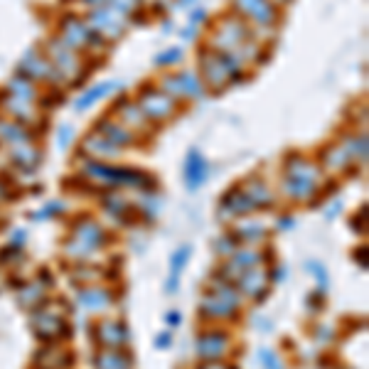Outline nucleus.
Segmentation results:
<instances>
[{
  "label": "nucleus",
  "instance_id": "0eeeda50",
  "mask_svg": "<svg viewBox=\"0 0 369 369\" xmlns=\"http://www.w3.org/2000/svg\"><path fill=\"white\" fill-rule=\"evenodd\" d=\"M232 3L237 8V13L254 20L259 28H271L278 20V10L271 0H232Z\"/></svg>",
  "mask_w": 369,
  "mask_h": 369
},
{
  "label": "nucleus",
  "instance_id": "f3484780",
  "mask_svg": "<svg viewBox=\"0 0 369 369\" xmlns=\"http://www.w3.org/2000/svg\"><path fill=\"white\" fill-rule=\"evenodd\" d=\"M342 150L350 155V160H360L362 165L367 163V136H345L340 140Z\"/></svg>",
  "mask_w": 369,
  "mask_h": 369
},
{
  "label": "nucleus",
  "instance_id": "423d86ee",
  "mask_svg": "<svg viewBox=\"0 0 369 369\" xmlns=\"http://www.w3.org/2000/svg\"><path fill=\"white\" fill-rule=\"evenodd\" d=\"M200 64H202V81L205 86H212V89H225L229 84V72H227L225 62H222L220 52L207 47V50L200 52Z\"/></svg>",
  "mask_w": 369,
  "mask_h": 369
},
{
  "label": "nucleus",
  "instance_id": "dca6fc26",
  "mask_svg": "<svg viewBox=\"0 0 369 369\" xmlns=\"http://www.w3.org/2000/svg\"><path fill=\"white\" fill-rule=\"evenodd\" d=\"M178 79H180V84H183L185 96H190V98H205L207 96V86H205V81L197 76V72L183 69V72H178Z\"/></svg>",
  "mask_w": 369,
  "mask_h": 369
},
{
  "label": "nucleus",
  "instance_id": "1a4fd4ad",
  "mask_svg": "<svg viewBox=\"0 0 369 369\" xmlns=\"http://www.w3.org/2000/svg\"><path fill=\"white\" fill-rule=\"evenodd\" d=\"M183 175H185V183H187L190 190H197V187L205 185L207 178H210V165H207V158L197 148L187 150L185 165H183Z\"/></svg>",
  "mask_w": 369,
  "mask_h": 369
},
{
  "label": "nucleus",
  "instance_id": "412c9836",
  "mask_svg": "<svg viewBox=\"0 0 369 369\" xmlns=\"http://www.w3.org/2000/svg\"><path fill=\"white\" fill-rule=\"evenodd\" d=\"M160 89L168 93L170 98H175V101H180V98H185L183 93V84H180L178 74H163V79H160Z\"/></svg>",
  "mask_w": 369,
  "mask_h": 369
},
{
  "label": "nucleus",
  "instance_id": "39448f33",
  "mask_svg": "<svg viewBox=\"0 0 369 369\" xmlns=\"http://www.w3.org/2000/svg\"><path fill=\"white\" fill-rule=\"evenodd\" d=\"M86 23H89L93 33L101 35L103 40H118L126 33V20L108 8H89Z\"/></svg>",
  "mask_w": 369,
  "mask_h": 369
},
{
  "label": "nucleus",
  "instance_id": "5701e85b",
  "mask_svg": "<svg viewBox=\"0 0 369 369\" xmlns=\"http://www.w3.org/2000/svg\"><path fill=\"white\" fill-rule=\"evenodd\" d=\"M187 256H190V246H185V249H180L178 254L173 256V280H170V285H168V290H175V278H178V273H180V268L185 266V261H187Z\"/></svg>",
  "mask_w": 369,
  "mask_h": 369
},
{
  "label": "nucleus",
  "instance_id": "ddd939ff",
  "mask_svg": "<svg viewBox=\"0 0 369 369\" xmlns=\"http://www.w3.org/2000/svg\"><path fill=\"white\" fill-rule=\"evenodd\" d=\"M116 113L121 116V123H123V126H128L131 131H143L145 123H148V118H145V113L140 111L138 103L126 101V98H123V101H118Z\"/></svg>",
  "mask_w": 369,
  "mask_h": 369
},
{
  "label": "nucleus",
  "instance_id": "cd10ccee",
  "mask_svg": "<svg viewBox=\"0 0 369 369\" xmlns=\"http://www.w3.org/2000/svg\"><path fill=\"white\" fill-rule=\"evenodd\" d=\"M89 8H103V0H84Z\"/></svg>",
  "mask_w": 369,
  "mask_h": 369
},
{
  "label": "nucleus",
  "instance_id": "2eb2a0df",
  "mask_svg": "<svg viewBox=\"0 0 369 369\" xmlns=\"http://www.w3.org/2000/svg\"><path fill=\"white\" fill-rule=\"evenodd\" d=\"M8 96L23 98V101L33 103L35 98H38V86H35V81H30L28 76L15 74L13 79L8 81Z\"/></svg>",
  "mask_w": 369,
  "mask_h": 369
},
{
  "label": "nucleus",
  "instance_id": "a878e982",
  "mask_svg": "<svg viewBox=\"0 0 369 369\" xmlns=\"http://www.w3.org/2000/svg\"><path fill=\"white\" fill-rule=\"evenodd\" d=\"M192 5H197V0H175L173 8L175 10H190Z\"/></svg>",
  "mask_w": 369,
  "mask_h": 369
},
{
  "label": "nucleus",
  "instance_id": "f03ea898",
  "mask_svg": "<svg viewBox=\"0 0 369 369\" xmlns=\"http://www.w3.org/2000/svg\"><path fill=\"white\" fill-rule=\"evenodd\" d=\"M47 55H50V62L55 64V69L62 74V79L69 81V84H74L76 79L86 76V72L81 69L79 52L72 50V47L67 45L64 40L59 38V35H57V38H52L50 42H47Z\"/></svg>",
  "mask_w": 369,
  "mask_h": 369
},
{
  "label": "nucleus",
  "instance_id": "bb28decb",
  "mask_svg": "<svg viewBox=\"0 0 369 369\" xmlns=\"http://www.w3.org/2000/svg\"><path fill=\"white\" fill-rule=\"evenodd\" d=\"M173 33V23L170 20H163V35H170Z\"/></svg>",
  "mask_w": 369,
  "mask_h": 369
},
{
  "label": "nucleus",
  "instance_id": "c85d7f7f",
  "mask_svg": "<svg viewBox=\"0 0 369 369\" xmlns=\"http://www.w3.org/2000/svg\"><path fill=\"white\" fill-rule=\"evenodd\" d=\"M168 340H170V337H168V335L158 337V347H168Z\"/></svg>",
  "mask_w": 369,
  "mask_h": 369
},
{
  "label": "nucleus",
  "instance_id": "20e7f679",
  "mask_svg": "<svg viewBox=\"0 0 369 369\" xmlns=\"http://www.w3.org/2000/svg\"><path fill=\"white\" fill-rule=\"evenodd\" d=\"M18 74L28 76L30 81H55V84H64V79H62V74L55 69V64L50 62V57L40 55L38 47H33V50L25 52V57L20 59Z\"/></svg>",
  "mask_w": 369,
  "mask_h": 369
},
{
  "label": "nucleus",
  "instance_id": "7c9ffc66",
  "mask_svg": "<svg viewBox=\"0 0 369 369\" xmlns=\"http://www.w3.org/2000/svg\"><path fill=\"white\" fill-rule=\"evenodd\" d=\"M131 3H136V5H138V3H140V0H131Z\"/></svg>",
  "mask_w": 369,
  "mask_h": 369
},
{
  "label": "nucleus",
  "instance_id": "393cba45",
  "mask_svg": "<svg viewBox=\"0 0 369 369\" xmlns=\"http://www.w3.org/2000/svg\"><path fill=\"white\" fill-rule=\"evenodd\" d=\"M197 33H200V28L190 23V25H187V28L180 30V38H183V42H192V40L197 38Z\"/></svg>",
  "mask_w": 369,
  "mask_h": 369
},
{
  "label": "nucleus",
  "instance_id": "4468645a",
  "mask_svg": "<svg viewBox=\"0 0 369 369\" xmlns=\"http://www.w3.org/2000/svg\"><path fill=\"white\" fill-rule=\"evenodd\" d=\"M3 106H8V111L18 118V123H23V126H28V128L33 126V123H38V118H40V113L33 108V103L23 101V98L8 96V101H5Z\"/></svg>",
  "mask_w": 369,
  "mask_h": 369
},
{
  "label": "nucleus",
  "instance_id": "b1692460",
  "mask_svg": "<svg viewBox=\"0 0 369 369\" xmlns=\"http://www.w3.org/2000/svg\"><path fill=\"white\" fill-rule=\"evenodd\" d=\"M187 13H190V23L192 25H200V23H205V20H207V8H205V5H200V3L192 5Z\"/></svg>",
  "mask_w": 369,
  "mask_h": 369
},
{
  "label": "nucleus",
  "instance_id": "4be33fe9",
  "mask_svg": "<svg viewBox=\"0 0 369 369\" xmlns=\"http://www.w3.org/2000/svg\"><path fill=\"white\" fill-rule=\"evenodd\" d=\"M76 138V131L72 123H64V126H59V131H57V145H59V150H67L72 143H74Z\"/></svg>",
  "mask_w": 369,
  "mask_h": 369
},
{
  "label": "nucleus",
  "instance_id": "6ab92c4d",
  "mask_svg": "<svg viewBox=\"0 0 369 369\" xmlns=\"http://www.w3.org/2000/svg\"><path fill=\"white\" fill-rule=\"evenodd\" d=\"M320 160H323L325 168L330 170H342L347 163H350V155L342 150V145H327V148L320 153Z\"/></svg>",
  "mask_w": 369,
  "mask_h": 369
},
{
  "label": "nucleus",
  "instance_id": "6e6552de",
  "mask_svg": "<svg viewBox=\"0 0 369 369\" xmlns=\"http://www.w3.org/2000/svg\"><path fill=\"white\" fill-rule=\"evenodd\" d=\"M96 133H101L108 143H113L116 148H128V145H136L138 143V133L131 131L128 126H123L121 121H113V118H98L96 121Z\"/></svg>",
  "mask_w": 369,
  "mask_h": 369
},
{
  "label": "nucleus",
  "instance_id": "7ed1b4c3",
  "mask_svg": "<svg viewBox=\"0 0 369 369\" xmlns=\"http://www.w3.org/2000/svg\"><path fill=\"white\" fill-rule=\"evenodd\" d=\"M138 106L140 111L145 113L148 121H168V118L175 116L178 106H175V98H170L160 86H153V84H145L143 89L138 91Z\"/></svg>",
  "mask_w": 369,
  "mask_h": 369
},
{
  "label": "nucleus",
  "instance_id": "aec40b11",
  "mask_svg": "<svg viewBox=\"0 0 369 369\" xmlns=\"http://www.w3.org/2000/svg\"><path fill=\"white\" fill-rule=\"evenodd\" d=\"M183 57H185L183 47H170V50H163L160 55H155L153 64L155 67H173V64H178V62H183Z\"/></svg>",
  "mask_w": 369,
  "mask_h": 369
},
{
  "label": "nucleus",
  "instance_id": "f257e3e1",
  "mask_svg": "<svg viewBox=\"0 0 369 369\" xmlns=\"http://www.w3.org/2000/svg\"><path fill=\"white\" fill-rule=\"evenodd\" d=\"M59 38L76 52L86 50V47L101 50V47L106 45V40L93 33L91 25L86 23L84 18H79V15H64V18L59 20Z\"/></svg>",
  "mask_w": 369,
  "mask_h": 369
},
{
  "label": "nucleus",
  "instance_id": "9b49d317",
  "mask_svg": "<svg viewBox=\"0 0 369 369\" xmlns=\"http://www.w3.org/2000/svg\"><path fill=\"white\" fill-rule=\"evenodd\" d=\"M81 150H84V153L93 160H111V158H118V155L123 153L121 148H116L113 143H108V140L96 131H91L89 136H86Z\"/></svg>",
  "mask_w": 369,
  "mask_h": 369
},
{
  "label": "nucleus",
  "instance_id": "f8f14e48",
  "mask_svg": "<svg viewBox=\"0 0 369 369\" xmlns=\"http://www.w3.org/2000/svg\"><path fill=\"white\" fill-rule=\"evenodd\" d=\"M10 158L18 168H28V170H35L42 160V153L35 143H15L10 145Z\"/></svg>",
  "mask_w": 369,
  "mask_h": 369
},
{
  "label": "nucleus",
  "instance_id": "a211bd4d",
  "mask_svg": "<svg viewBox=\"0 0 369 369\" xmlns=\"http://www.w3.org/2000/svg\"><path fill=\"white\" fill-rule=\"evenodd\" d=\"M283 187H285V192L293 197H310L315 190H318V185H315L313 180L300 178V175H288Z\"/></svg>",
  "mask_w": 369,
  "mask_h": 369
},
{
  "label": "nucleus",
  "instance_id": "9d476101",
  "mask_svg": "<svg viewBox=\"0 0 369 369\" xmlns=\"http://www.w3.org/2000/svg\"><path fill=\"white\" fill-rule=\"evenodd\" d=\"M121 89H123L121 81H101V84H93V86H89V89H86L74 101V111L76 113H84L86 108H91L96 101H101V98L111 96V93H116V91H121Z\"/></svg>",
  "mask_w": 369,
  "mask_h": 369
},
{
  "label": "nucleus",
  "instance_id": "c756f323",
  "mask_svg": "<svg viewBox=\"0 0 369 369\" xmlns=\"http://www.w3.org/2000/svg\"><path fill=\"white\" fill-rule=\"evenodd\" d=\"M271 3H273V5H276V3H280V5H285V3H290V0H271Z\"/></svg>",
  "mask_w": 369,
  "mask_h": 369
}]
</instances>
